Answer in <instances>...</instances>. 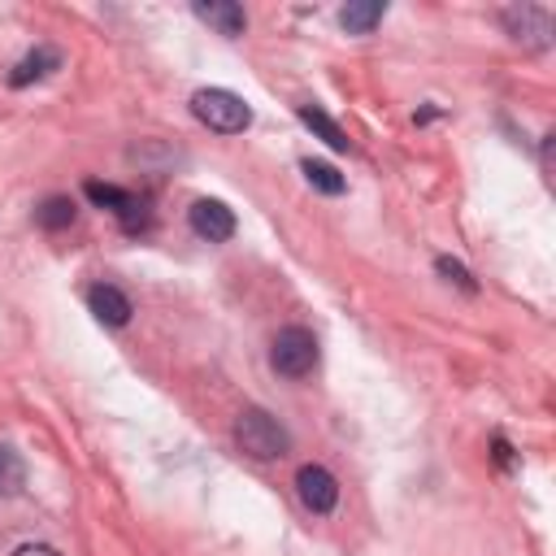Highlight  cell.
Instances as JSON below:
<instances>
[{
  "instance_id": "8",
  "label": "cell",
  "mask_w": 556,
  "mask_h": 556,
  "mask_svg": "<svg viewBox=\"0 0 556 556\" xmlns=\"http://www.w3.org/2000/svg\"><path fill=\"white\" fill-rule=\"evenodd\" d=\"M87 308L96 313V321H104V326H126L130 321V313H135V304H130V295L122 291V287H113V282H96V287H87Z\"/></svg>"
},
{
  "instance_id": "6",
  "label": "cell",
  "mask_w": 556,
  "mask_h": 556,
  "mask_svg": "<svg viewBox=\"0 0 556 556\" xmlns=\"http://www.w3.org/2000/svg\"><path fill=\"white\" fill-rule=\"evenodd\" d=\"M500 22L517 43H530V48L552 43V13L543 4H513V9L500 13Z\"/></svg>"
},
{
  "instance_id": "18",
  "label": "cell",
  "mask_w": 556,
  "mask_h": 556,
  "mask_svg": "<svg viewBox=\"0 0 556 556\" xmlns=\"http://www.w3.org/2000/svg\"><path fill=\"white\" fill-rule=\"evenodd\" d=\"M495 460H500V465H504V469H508V465H513V447H508V443H504V439H500V434H495Z\"/></svg>"
},
{
  "instance_id": "1",
  "label": "cell",
  "mask_w": 556,
  "mask_h": 556,
  "mask_svg": "<svg viewBox=\"0 0 556 556\" xmlns=\"http://www.w3.org/2000/svg\"><path fill=\"white\" fill-rule=\"evenodd\" d=\"M235 439H239V447H243L252 460H278V456L291 452L287 426H282L274 413H265V408H243V413L235 417Z\"/></svg>"
},
{
  "instance_id": "10",
  "label": "cell",
  "mask_w": 556,
  "mask_h": 556,
  "mask_svg": "<svg viewBox=\"0 0 556 556\" xmlns=\"http://www.w3.org/2000/svg\"><path fill=\"white\" fill-rule=\"evenodd\" d=\"M52 70H61V52H56L52 43H39V48H30V52L9 70V87H30V83L48 78Z\"/></svg>"
},
{
  "instance_id": "3",
  "label": "cell",
  "mask_w": 556,
  "mask_h": 556,
  "mask_svg": "<svg viewBox=\"0 0 556 556\" xmlns=\"http://www.w3.org/2000/svg\"><path fill=\"white\" fill-rule=\"evenodd\" d=\"M317 334L304 326H282L269 348V365L278 378H308L317 369Z\"/></svg>"
},
{
  "instance_id": "9",
  "label": "cell",
  "mask_w": 556,
  "mask_h": 556,
  "mask_svg": "<svg viewBox=\"0 0 556 556\" xmlns=\"http://www.w3.org/2000/svg\"><path fill=\"white\" fill-rule=\"evenodd\" d=\"M191 9H195V17H200L204 26H213V30L226 35V39H239V35L248 30V13H243L235 0H195Z\"/></svg>"
},
{
  "instance_id": "12",
  "label": "cell",
  "mask_w": 556,
  "mask_h": 556,
  "mask_svg": "<svg viewBox=\"0 0 556 556\" xmlns=\"http://www.w3.org/2000/svg\"><path fill=\"white\" fill-rule=\"evenodd\" d=\"M382 17H387V4L382 0H356V4H343L339 9V22H343L348 35H369Z\"/></svg>"
},
{
  "instance_id": "17",
  "label": "cell",
  "mask_w": 556,
  "mask_h": 556,
  "mask_svg": "<svg viewBox=\"0 0 556 556\" xmlns=\"http://www.w3.org/2000/svg\"><path fill=\"white\" fill-rule=\"evenodd\" d=\"M13 556H61L56 547H48V543H22Z\"/></svg>"
},
{
  "instance_id": "7",
  "label": "cell",
  "mask_w": 556,
  "mask_h": 556,
  "mask_svg": "<svg viewBox=\"0 0 556 556\" xmlns=\"http://www.w3.org/2000/svg\"><path fill=\"white\" fill-rule=\"evenodd\" d=\"M187 222H191V230L200 235V239H208V243H226L230 235H235V213L222 204V200H195L191 208H187Z\"/></svg>"
},
{
  "instance_id": "11",
  "label": "cell",
  "mask_w": 556,
  "mask_h": 556,
  "mask_svg": "<svg viewBox=\"0 0 556 556\" xmlns=\"http://www.w3.org/2000/svg\"><path fill=\"white\" fill-rule=\"evenodd\" d=\"M300 122L326 143V148H334V152H352V139H348V130L321 109V104H300Z\"/></svg>"
},
{
  "instance_id": "13",
  "label": "cell",
  "mask_w": 556,
  "mask_h": 556,
  "mask_svg": "<svg viewBox=\"0 0 556 556\" xmlns=\"http://www.w3.org/2000/svg\"><path fill=\"white\" fill-rule=\"evenodd\" d=\"M300 169H304L308 187H313V191H321V195H343V191H348V178H343L334 165H326V161L304 156V161H300Z\"/></svg>"
},
{
  "instance_id": "2",
  "label": "cell",
  "mask_w": 556,
  "mask_h": 556,
  "mask_svg": "<svg viewBox=\"0 0 556 556\" xmlns=\"http://www.w3.org/2000/svg\"><path fill=\"white\" fill-rule=\"evenodd\" d=\"M191 113L200 126H208L217 135H243L252 126V109L243 104V96H235L226 87H200L191 96Z\"/></svg>"
},
{
  "instance_id": "5",
  "label": "cell",
  "mask_w": 556,
  "mask_h": 556,
  "mask_svg": "<svg viewBox=\"0 0 556 556\" xmlns=\"http://www.w3.org/2000/svg\"><path fill=\"white\" fill-rule=\"evenodd\" d=\"M295 495H300V504H304L308 513L326 517V513H334V504H339V482H334V473H330L326 465H300V469H295Z\"/></svg>"
},
{
  "instance_id": "15",
  "label": "cell",
  "mask_w": 556,
  "mask_h": 556,
  "mask_svg": "<svg viewBox=\"0 0 556 556\" xmlns=\"http://www.w3.org/2000/svg\"><path fill=\"white\" fill-rule=\"evenodd\" d=\"M22 486H26V460L9 443H0V495L4 500L9 495H22Z\"/></svg>"
},
{
  "instance_id": "16",
  "label": "cell",
  "mask_w": 556,
  "mask_h": 556,
  "mask_svg": "<svg viewBox=\"0 0 556 556\" xmlns=\"http://www.w3.org/2000/svg\"><path fill=\"white\" fill-rule=\"evenodd\" d=\"M434 269H439V274H443L447 282H456L460 291H469V295L478 291V282H473V274H469V269H465L460 261H452V256H434Z\"/></svg>"
},
{
  "instance_id": "14",
  "label": "cell",
  "mask_w": 556,
  "mask_h": 556,
  "mask_svg": "<svg viewBox=\"0 0 556 556\" xmlns=\"http://www.w3.org/2000/svg\"><path fill=\"white\" fill-rule=\"evenodd\" d=\"M74 217H78V208H74L70 195H48V200L35 208V222H39L43 230H65V226H74Z\"/></svg>"
},
{
  "instance_id": "4",
  "label": "cell",
  "mask_w": 556,
  "mask_h": 556,
  "mask_svg": "<svg viewBox=\"0 0 556 556\" xmlns=\"http://www.w3.org/2000/svg\"><path fill=\"white\" fill-rule=\"evenodd\" d=\"M83 195L91 200V204H100V208H109L117 222H122V230H143L148 226V204L135 195V191H126V187H113V182H100V178H87L83 182Z\"/></svg>"
}]
</instances>
